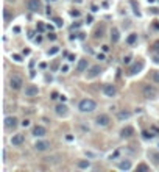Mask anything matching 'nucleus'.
<instances>
[{"mask_svg":"<svg viewBox=\"0 0 159 172\" xmlns=\"http://www.w3.org/2000/svg\"><path fill=\"white\" fill-rule=\"evenodd\" d=\"M95 106L97 105H95V102L92 100V99H83V100L80 102V105H78L81 113H92L95 110Z\"/></svg>","mask_w":159,"mask_h":172,"instance_id":"f257e3e1","label":"nucleus"},{"mask_svg":"<svg viewBox=\"0 0 159 172\" xmlns=\"http://www.w3.org/2000/svg\"><path fill=\"white\" fill-rule=\"evenodd\" d=\"M142 96L145 99H156L158 97V89L153 85H144L142 86Z\"/></svg>","mask_w":159,"mask_h":172,"instance_id":"f03ea898","label":"nucleus"},{"mask_svg":"<svg viewBox=\"0 0 159 172\" xmlns=\"http://www.w3.org/2000/svg\"><path fill=\"white\" fill-rule=\"evenodd\" d=\"M22 85H24V80H22V77L19 75H11L10 77V88L14 89V91H19L22 88Z\"/></svg>","mask_w":159,"mask_h":172,"instance_id":"7ed1b4c3","label":"nucleus"},{"mask_svg":"<svg viewBox=\"0 0 159 172\" xmlns=\"http://www.w3.org/2000/svg\"><path fill=\"white\" fill-rule=\"evenodd\" d=\"M27 6H28V10L31 13H39L41 10H42V3H41V0H28Z\"/></svg>","mask_w":159,"mask_h":172,"instance_id":"20e7f679","label":"nucleus"},{"mask_svg":"<svg viewBox=\"0 0 159 172\" xmlns=\"http://www.w3.org/2000/svg\"><path fill=\"white\" fill-rule=\"evenodd\" d=\"M95 122H97L98 127H106L111 122V119H109V116H108V114H98L97 119H95Z\"/></svg>","mask_w":159,"mask_h":172,"instance_id":"39448f33","label":"nucleus"},{"mask_svg":"<svg viewBox=\"0 0 159 172\" xmlns=\"http://www.w3.org/2000/svg\"><path fill=\"white\" fill-rule=\"evenodd\" d=\"M103 92H104L106 97H114L117 94V89H116L114 85H104L103 86Z\"/></svg>","mask_w":159,"mask_h":172,"instance_id":"423d86ee","label":"nucleus"},{"mask_svg":"<svg viewBox=\"0 0 159 172\" xmlns=\"http://www.w3.org/2000/svg\"><path fill=\"white\" fill-rule=\"evenodd\" d=\"M144 66H145V64H144V61H142V60H139L137 63H134V64L130 67V74H131V75H136V74H139V72L144 69Z\"/></svg>","mask_w":159,"mask_h":172,"instance_id":"0eeeda50","label":"nucleus"},{"mask_svg":"<svg viewBox=\"0 0 159 172\" xmlns=\"http://www.w3.org/2000/svg\"><path fill=\"white\" fill-rule=\"evenodd\" d=\"M25 141V136L22 133H16V135H13L11 136V144L13 146H22Z\"/></svg>","mask_w":159,"mask_h":172,"instance_id":"6e6552de","label":"nucleus"},{"mask_svg":"<svg viewBox=\"0 0 159 172\" xmlns=\"http://www.w3.org/2000/svg\"><path fill=\"white\" fill-rule=\"evenodd\" d=\"M48 149H50L48 141H36V144H34V150H38V152H45Z\"/></svg>","mask_w":159,"mask_h":172,"instance_id":"1a4fd4ad","label":"nucleus"},{"mask_svg":"<svg viewBox=\"0 0 159 172\" xmlns=\"http://www.w3.org/2000/svg\"><path fill=\"white\" fill-rule=\"evenodd\" d=\"M38 92H39V89H38V86H34V85H28L25 88V96L27 97H34V96H38Z\"/></svg>","mask_w":159,"mask_h":172,"instance_id":"9d476101","label":"nucleus"},{"mask_svg":"<svg viewBox=\"0 0 159 172\" xmlns=\"http://www.w3.org/2000/svg\"><path fill=\"white\" fill-rule=\"evenodd\" d=\"M133 135H134V128L130 127V125H126V127H123V128L120 130V136L122 138H131Z\"/></svg>","mask_w":159,"mask_h":172,"instance_id":"9b49d317","label":"nucleus"},{"mask_svg":"<svg viewBox=\"0 0 159 172\" xmlns=\"http://www.w3.org/2000/svg\"><path fill=\"white\" fill-rule=\"evenodd\" d=\"M5 127L6 128H16L17 127V117H14V116L5 117Z\"/></svg>","mask_w":159,"mask_h":172,"instance_id":"f8f14e48","label":"nucleus"},{"mask_svg":"<svg viewBox=\"0 0 159 172\" xmlns=\"http://www.w3.org/2000/svg\"><path fill=\"white\" fill-rule=\"evenodd\" d=\"M67 110H69V108H67L64 103H60V105L55 106V113H56L58 116H67V113H69Z\"/></svg>","mask_w":159,"mask_h":172,"instance_id":"ddd939ff","label":"nucleus"},{"mask_svg":"<svg viewBox=\"0 0 159 172\" xmlns=\"http://www.w3.org/2000/svg\"><path fill=\"white\" fill-rule=\"evenodd\" d=\"M100 72H102V67H100L98 64H95V66H92V67L89 69L88 77H89V78H95L97 75H100Z\"/></svg>","mask_w":159,"mask_h":172,"instance_id":"4468645a","label":"nucleus"},{"mask_svg":"<svg viewBox=\"0 0 159 172\" xmlns=\"http://www.w3.org/2000/svg\"><path fill=\"white\" fill-rule=\"evenodd\" d=\"M103 36H104V25L100 24L97 28L94 30V38H95V39H102Z\"/></svg>","mask_w":159,"mask_h":172,"instance_id":"2eb2a0df","label":"nucleus"},{"mask_svg":"<svg viewBox=\"0 0 159 172\" xmlns=\"http://www.w3.org/2000/svg\"><path fill=\"white\" fill-rule=\"evenodd\" d=\"M45 135V128L42 125H36L34 128H33V136H36V138H42Z\"/></svg>","mask_w":159,"mask_h":172,"instance_id":"dca6fc26","label":"nucleus"},{"mask_svg":"<svg viewBox=\"0 0 159 172\" xmlns=\"http://www.w3.org/2000/svg\"><path fill=\"white\" fill-rule=\"evenodd\" d=\"M119 39H120L119 28H112V30H111V42L116 44V42H119Z\"/></svg>","mask_w":159,"mask_h":172,"instance_id":"f3484780","label":"nucleus"},{"mask_svg":"<svg viewBox=\"0 0 159 172\" xmlns=\"http://www.w3.org/2000/svg\"><path fill=\"white\" fill-rule=\"evenodd\" d=\"M88 69V60H80L76 64V72H84Z\"/></svg>","mask_w":159,"mask_h":172,"instance_id":"a211bd4d","label":"nucleus"},{"mask_svg":"<svg viewBox=\"0 0 159 172\" xmlns=\"http://www.w3.org/2000/svg\"><path fill=\"white\" fill-rule=\"evenodd\" d=\"M130 116H131V113L128 110H122L119 114H117V119L119 121H126V119H130Z\"/></svg>","mask_w":159,"mask_h":172,"instance_id":"6ab92c4d","label":"nucleus"},{"mask_svg":"<svg viewBox=\"0 0 159 172\" xmlns=\"http://www.w3.org/2000/svg\"><path fill=\"white\" fill-rule=\"evenodd\" d=\"M119 169H122V171H130V169H131V163H130L128 160L120 161V163H119Z\"/></svg>","mask_w":159,"mask_h":172,"instance_id":"aec40b11","label":"nucleus"},{"mask_svg":"<svg viewBox=\"0 0 159 172\" xmlns=\"http://www.w3.org/2000/svg\"><path fill=\"white\" fill-rule=\"evenodd\" d=\"M76 166H78L80 169H88V167H90V161L89 160H81V161H78Z\"/></svg>","mask_w":159,"mask_h":172,"instance_id":"412c9836","label":"nucleus"},{"mask_svg":"<svg viewBox=\"0 0 159 172\" xmlns=\"http://www.w3.org/2000/svg\"><path fill=\"white\" fill-rule=\"evenodd\" d=\"M150 158L153 160L154 164L159 166V152H150Z\"/></svg>","mask_w":159,"mask_h":172,"instance_id":"4be33fe9","label":"nucleus"},{"mask_svg":"<svg viewBox=\"0 0 159 172\" xmlns=\"http://www.w3.org/2000/svg\"><path fill=\"white\" fill-rule=\"evenodd\" d=\"M136 41H137V35H136V33H131V35L128 36V39H126V42L131 46V44H134Z\"/></svg>","mask_w":159,"mask_h":172,"instance_id":"5701e85b","label":"nucleus"},{"mask_svg":"<svg viewBox=\"0 0 159 172\" xmlns=\"http://www.w3.org/2000/svg\"><path fill=\"white\" fill-rule=\"evenodd\" d=\"M148 171H150V167L147 164H144V163L137 166V172H148Z\"/></svg>","mask_w":159,"mask_h":172,"instance_id":"b1692460","label":"nucleus"},{"mask_svg":"<svg viewBox=\"0 0 159 172\" xmlns=\"http://www.w3.org/2000/svg\"><path fill=\"white\" fill-rule=\"evenodd\" d=\"M58 52H60V49H58V47H52V49H50V50H48L47 53H48L50 56H52V55H56Z\"/></svg>","mask_w":159,"mask_h":172,"instance_id":"393cba45","label":"nucleus"},{"mask_svg":"<svg viewBox=\"0 0 159 172\" xmlns=\"http://www.w3.org/2000/svg\"><path fill=\"white\" fill-rule=\"evenodd\" d=\"M153 61L156 63V64H159V52H154L153 53Z\"/></svg>","mask_w":159,"mask_h":172,"instance_id":"a878e982","label":"nucleus"},{"mask_svg":"<svg viewBox=\"0 0 159 172\" xmlns=\"http://www.w3.org/2000/svg\"><path fill=\"white\" fill-rule=\"evenodd\" d=\"M153 80L156 81V83H159V70H154L153 72Z\"/></svg>","mask_w":159,"mask_h":172,"instance_id":"bb28decb","label":"nucleus"},{"mask_svg":"<svg viewBox=\"0 0 159 172\" xmlns=\"http://www.w3.org/2000/svg\"><path fill=\"white\" fill-rule=\"evenodd\" d=\"M153 136H154V135H153V133H148V132H144V138H145V139H148V138H150V139H151Z\"/></svg>","mask_w":159,"mask_h":172,"instance_id":"cd10ccee","label":"nucleus"},{"mask_svg":"<svg viewBox=\"0 0 159 172\" xmlns=\"http://www.w3.org/2000/svg\"><path fill=\"white\" fill-rule=\"evenodd\" d=\"M153 52H159V41H156L153 46Z\"/></svg>","mask_w":159,"mask_h":172,"instance_id":"c85d7f7f","label":"nucleus"},{"mask_svg":"<svg viewBox=\"0 0 159 172\" xmlns=\"http://www.w3.org/2000/svg\"><path fill=\"white\" fill-rule=\"evenodd\" d=\"M55 24H56V27H62V22L60 17H55Z\"/></svg>","mask_w":159,"mask_h":172,"instance_id":"c756f323","label":"nucleus"},{"mask_svg":"<svg viewBox=\"0 0 159 172\" xmlns=\"http://www.w3.org/2000/svg\"><path fill=\"white\" fill-rule=\"evenodd\" d=\"M130 61H131V55H126V56L123 58V63H125V64H128Z\"/></svg>","mask_w":159,"mask_h":172,"instance_id":"7c9ffc66","label":"nucleus"},{"mask_svg":"<svg viewBox=\"0 0 159 172\" xmlns=\"http://www.w3.org/2000/svg\"><path fill=\"white\" fill-rule=\"evenodd\" d=\"M48 39L55 41V39H56V35H55V33H48Z\"/></svg>","mask_w":159,"mask_h":172,"instance_id":"2f4dec72","label":"nucleus"},{"mask_svg":"<svg viewBox=\"0 0 159 172\" xmlns=\"http://www.w3.org/2000/svg\"><path fill=\"white\" fill-rule=\"evenodd\" d=\"M28 125H30V121L28 119H25L24 122H22V127H28Z\"/></svg>","mask_w":159,"mask_h":172,"instance_id":"473e14b6","label":"nucleus"},{"mask_svg":"<svg viewBox=\"0 0 159 172\" xmlns=\"http://www.w3.org/2000/svg\"><path fill=\"white\" fill-rule=\"evenodd\" d=\"M72 16H74V17H80V11H72Z\"/></svg>","mask_w":159,"mask_h":172,"instance_id":"72a5a7b5","label":"nucleus"},{"mask_svg":"<svg viewBox=\"0 0 159 172\" xmlns=\"http://www.w3.org/2000/svg\"><path fill=\"white\" fill-rule=\"evenodd\" d=\"M13 58H14L16 61H22V58H20V55H13Z\"/></svg>","mask_w":159,"mask_h":172,"instance_id":"f704fd0d","label":"nucleus"},{"mask_svg":"<svg viewBox=\"0 0 159 172\" xmlns=\"http://www.w3.org/2000/svg\"><path fill=\"white\" fill-rule=\"evenodd\" d=\"M97 58H98V60H104V55H103V53H98Z\"/></svg>","mask_w":159,"mask_h":172,"instance_id":"c9c22d12","label":"nucleus"},{"mask_svg":"<svg viewBox=\"0 0 159 172\" xmlns=\"http://www.w3.org/2000/svg\"><path fill=\"white\" fill-rule=\"evenodd\" d=\"M61 70H62V72H67V70H69V67H67V66H62Z\"/></svg>","mask_w":159,"mask_h":172,"instance_id":"e433bc0d","label":"nucleus"},{"mask_svg":"<svg viewBox=\"0 0 159 172\" xmlns=\"http://www.w3.org/2000/svg\"><path fill=\"white\" fill-rule=\"evenodd\" d=\"M50 99H58V94L56 92H52V97H50Z\"/></svg>","mask_w":159,"mask_h":172,"instance_id":"4c0bfd02","label":"nucleus"},{"mask_svg":"<svg viewBox=\"0 0 159 172\" xmlns=\"http://www.w3.org/2000/svg\"><path fill=\"white\" fill-rule=\"evenodd\" d=\"M8 19H10V14H8V11L5 10V20H8Z\"/></svg>","mask_w":159,"mask_h":172,"instance_id":"58836bf2","label":"nucleus"},{"mask_svg":"<svg viewBox=\"0 0 159 172\" xmlns=\"http://www.w3.org/2000/svg\"><path fill=\"white\" fill-rule=\"evenodd\" d=\"M148 2H154V0H148Z\"/></svg>","mask_w":159,"mask_h":172,"instance_id":"ea45409f","label":"nucleus"}]
</instances>
